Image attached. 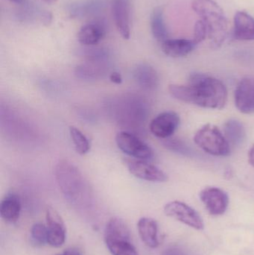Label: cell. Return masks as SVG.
Masks as SVG:
<instances>
[{"label":"cell","instance_id":"1","mask_svg":"<svg viewBox=\"0 0 254 255\" xmlns=\"http://www.w3.org/2000/svg\"><path fill=\"white\" fill-rule=\"evenodd\" d=\"M169 91L176 100L204 109L220 110L228 100V90L223 82L201 73L191 75L189 85H171Z\"/></svg>","mask_w":254,"mask_h":255},{"label":"cell","instance_id":"2","mask_svg":"<svg viewBox=\"0 0 254 255\" xmlns=\"http://www.w3.org/2000/svg\"><path fill=\"white\" fill-rule=\"evenodd\" d=\"M55 173L58 186L70 204L82 206L89 202L91 198L89 184L74 164L61 160L55 166Z\"/></svg>","mask_w":254,"mask_h":255},{"label":"cell","instance_id":"3","mask_svg":"<svg viewBox=\"0 0 254 255\" xmlns=\"http://www.w3.org/2000/svg\"><path fill=\"white\" fill-rule=\"evenodd\" d=\"M192 9L201 16L213 46H222L228 34V22L223 9L213 0H194Z\"/></svg>","mask_w":254,"mask_h":255},{"label":"cell","instance_id":"4","mask_svg":"<svg viewBox=\"0 0 254 255\" xmlns=\"http://www.w3.org/2000/svg\"><path fill=\"white\" fill-rule=\"evenodd\" d=\"M104 242L112 255H139L131 243L129 228L124 220L113 217L104 230Z\"/></svg>","mask_w":254,"mask_h":255},{"label":"cell","instance_id":"5","mask_svg":"<svg viewBox=\"0 0 254 255\" xmlns=\"http://www.w3.org/2000/svg\"><path fill=\"white\" fill-rule=\"evenodd\" d=\"M198 146L211 155L226 157L231 154L230 143L220 129L213 124H207L199 129L194 136Z\"/></svg>","mask_w":254,"mask_h":255},{"label":"cell","instance_id":"6","mask_svg":"<svg viewBox=\"0 0 254 255\" xmlns=\"http://www.w3.org/2000/svg\"><path fill=\"white\" fill-rule=\"evenodd\" d=\"M116 142L119 149L130 157L142 160L153 158L154 151L147 143L141 139L129 133L121 131L116 136Z\"/></svg>","mask_w":254,"mask_h":255},{"label":"cell","instance_id":"7","mask_svg":"<svg viewBox=\"0 0 254 255\" xmlns=\"http://www.w3.org/2000/svg\"><path fill=\"white\" fill-rule=\"evenodd\" d=\"M164 213L167 217H171L192 229H204V222L200 214L183 202L173 201L167 204L164 207Z\"/></svg>","mask_w":254,"mask_h":255},{"label":"cell","instance_id":"8","mask_svg":"<svg viewBox=\"0 0 254 255\" xmlns=\"http://www.w3.org/2000/svg\"><path fill=\"white\" fill-rule=\"evenodd\" d=\"M125 163L128 171L136 178L151 182H165L168 180L164 171L146 160L126 159Z\"/></svg>","mask_w":254,"mask_h":255},{"label":"cell","instance_id":"9","mask_svg":"<svg viewBox=\"0 0 254 255\" xmlns=\"http://www.w3.org/2000/svg\"><path fill=\"white\" fill-rule=\"evenodd\" d=\"M46 227L48 232L47 244L54 248L64 245L67 236L65 224L58 211L48 207L46 212Z\"/></svg>","mask_w":254,"mask_h":255},{"label":"cell","instance_id":"10","mask_svg":"<svg viewBox=\"0 0 254 255\" xmlns=\"http://www.w3.org/2000/svg\"><path fill=\"white\" fill-rule=\"evenodd\" d=\"M200 199L206 209L213 216L225 214L229 205V197L224 190L217 187H207L200 193Z\"/></svg>","mask_w":254,"mask_h":255},{"label":"cell","instance_id":"11","mask_svg":"<svg viewBox=\"0 0 254 255\" xmlns=\"http://www.w3.org/2000/svg\"><path fill=\"white\" fill-rule=\"evenodd\" d=\"M179 115L174 112H166L160 114L151 122L149 128L157 137L167 139L175 132L180 125Z\"/></svg>","mask_w":254,"mask_h":255},{"label":"cell","instance_id":"12","mask_svg":"<svg viewBox=\"0 0 254 255\" xmlns=\"http://www.w3.org/2000/svg\"><path fill=\"white\" fill-rule=\"evenodd\" d=\"M111 9L118 31L128 40L131 37V0H112Z\"/></svg>","mask_w":254,"mask_h":255},{"label":"cell","instance_id":"13","mask_svg":"<svg viewBox=\"0 0 254 255\" xmlns=\"http://www.w3.org/2000/svg\"><path fill=\"white\" fill-rule=\"evenodd\" d=\"M235 105L237 109L246 115L254 114V80L245 78L236 88Z\"/></svg>","mask_w":254,"mask_h":255},{"label":"cell","instance_id":"14","mask_svg":"<svg viewBox=\"0 0 254 255\" xmlns=\"http://www.w3.org/2000/svg\"><path fill=\"white\" fill-rule=\"evenodd\" d=\"M106 26L102 20H95L84 25L78 33V40L85 46L98 44L106 34Z\"/></svg>","mask_w":254,"mask_h":255},{"label":"cell","instance_id":"15","mask_svg":"<svg viewBox=\"0 0 254 255\" xmlns=\"http://www.w3.org/2000/svg\"><path fill=\"white\" fill-rule=\"evenodd\" d=\"M234 37L236 40H254V19L245 11H238L234 16Z\"/></svg>","mask_w":254,"mask_h":255},{"label":"cell","instance_id":"16","mask_svg":"<svg viewBox=\"0 0 254 255\" xmlns=\"http://www.w3.org/2000/svg\"><path fill=\"white\" fill-rule=\"evenodd\" d=\"M137 229L139 235L145 245L152 249L159 247L158 225L155 220L149 217H143L137 223Z\"/></svg>","mask_w":254,"mask_h":255},{"label":"cell","instance_id":"17","mask_svg":"<svg viewBox=\"0 0 254 255\" xmlns=\"http://www.w3.org/2000/svg\"><path fill=\"white\" fill-rule=\"evenodd\" d=\"M196 45L186 39H167L162 42L161 49L167 56L181 58L189 55Z\"/></svg>","mask_w":254,"mask_h":255},{"label":"cell","instance_id":"18","mask_svg":"<svg viewBox=\"0 0 254 255\" xmlns=\"http://www.w3.org/2000/svg\"><path fill=\"white\" fill-rule=\"evenodd\" d=\"M104 7L103 0H85L75 1L68 6V12L73 18H82L100 12Z\"/></svg>","mask_w":254,"mask_h":255},{"label":"cell","instance_id":"19","mask_svg":"<svg viewBox=\"0 0 254 255\" xmlns=\"http://www.w3.org/2000/svg\"><path fill=\"white\" fill-rule=\"evenodd\" d=\"M21 202L19 196L14 193H9L0 204V215L7 223L16 222L20 215Z\"/></svg>","mask_w":254,"mask_h":255},{"label":"cell","instance_id":"20","mask_svg":"<svg viewBox=\"0 0 254 255\" xmlns=\"http://www.w3.org/2000/svg\"><path fill=\"white\" fill-rule=\"evenodd\" d=\"M134 77L137 83L144 89H155L159 82L156 70L146 64H139L134 68Z\"/></svg>","mask_w":254,"mask_h":255},{"label":"cell","instance_id":"21","mask_svg":"<svg viewBox=\"0 0 254 255\" xmlns=\"http://www.w3.org/2000/svg\"><path fill=\"white\" fill-rule=\"evenodd\" d=\"M224 135L229 143L235 146L240 145L246 139V128L240 121L230 120L224 125Z\"/></svg>","mask_w":254,"mask_h":255},{"label":"cell","instance_id":"22","mask_svg":"<svg viewBox=\"0 0 254 255\" xmlns=\"http://www.w3.org/2000/svg\"><path fill=\"white\" fill-rule=\"evenodd\" d=\"M151 29L154 37L160 41L168 39L169 32L164 19V10L162 7L154 9L151 15Z\"/></svg>","mask_w":254,"mask_h":255},{"label":"cell","instance_id":"23","mask_svg":"<svg viewBox=\"0 0 254 255\" xmlns=\"http://www.w3.org/2000/svg\"><path fill=\"white\" fill-rule=\"evenodd\" d=\"M70 133L76 151L81 155L86 154L90 150V144L86 136L75 127H70Z\"/></svg>","mask_w":254,"mask_h":255},{"label":"cell","instance_id":"24","mask_svg":"<svg viewBox=\"0 0 254 255\" xmlns=\"http://www.w3.org/2000/svg\"><path fill=\"white\" fill-rule=\"evenodd\" d=\"M163 144L167 149L180 154H183V155L192 156V153H193L192 149L180 139L167 138L163 142Z\"/></svg>","mask_w":254,"mask_h":255},{"label":"cell","instance_id":"25","mask_svg":"<svg viewBox=\"0 0 254 255\" xmlns=\"http://www.w3.org/2000/svg\"><path fill=\"white\" fill-rule=\"evenodd\" d=\"M31 238L36 245L48 244L47 227L42 223H35L31 229Z\"/></svg>","mask_w":254,"mask_h":255},{"label":"cell","instance_id":"26","mask_svg":"<svg viewBox=\"0 0 254 255\" xmlns=\"http://www.w3.org/2000/svg\"><path fill=\"white\" fill-rule=\"evenodd\" d=\"M207 36H208V31H207L205 23L201 19L197 21L195 28H194V36L192 41L195 45H197L198 43L204 41Z\"/></svg>","mask_w":254,"mask_h":255},{"label":"cell","instance_id":"27","mask_svg":"<svg viewBox=\"0 0 254 255\" xmlns=\"http://www.w3.org/2000/svg\"><path fill=\"white\" fill-rule=\"evenodd\" d=\"M40 20L44 25H49L52 22V13L48 11H44L41 13L40 16Z\"/></svg>","mask_w":254,"mask_h":255},{"label":"cell","instance_id":"28","mask_svg":"<svg viewBox=\"0 0 254 255\" xmlns=\"http://www.w3.org/2000/svg\"><path fill=\"white\" fill-rule=\"evenodd\" d=\"M110 79L113 83L116 84V85H121L122 82V76L118 72L112 73L110 76Z\"/></svg>","mask_w":254,"mask_h":255},{"label":"cell","instance_id":"29","mask_svg":"<svg viewBox=\"0 0 254 255\" xmlns=\"http://www.w3.org/2000/svg\"><path fill=\"white\" fill-rule=\"evenodd\" d=\"M55 255H82L77 250L75 249H69V250H65L62 253H58Z\"/></svg>","mask_w":254,"mask_h":255},{"label":"cell","instance_id":"30","mask_svg":"<svg viewBox=\"0 0 254 255\" xmlns=\"http://www.w3.org/2000/svg\"><path fill=\"white\" fill-rule=\"evenodd\" d=\"M249 161L250 164L254 167V145H252L249 153Z\"/></svg>","mask_w":254,"mask_h":255},{"label":"cell","instance_id":"31","mask_svg":"<svg viewBox=\"0 0 254 255\" xmlns=\"http://www.w3.org/2000/svg\"><path fill=\"white\" fill-rule=\"evenodd\" d=\"M163 255H183V254L177 250H168Z\"/></svg>","mask_w":254,"mask_h":255},{"label":"cell","instance_id":"32","mask_svg":"<svg viewBox=\"0 0 254 255\" xmlns=\"http://www.w3.org/2000/svg\"><path fill=\"white\" fill-rule=\"evenodd\" d=\"M8 1H11V2L16 3V4H23L25 0H8Z\"/></svg>","mask_w":254,"mask_h":255},{"label":"cell","instance_id":"33","mask_svg":"<svg viewBox=\"0 0 254 255\" xmlns=\"http://www.w3.org/2000/svg\"><path fill=\"white\" fill-rule=\"evenodd\" d=\"M43 1H46L47 3H53L56 1L57 0H43Z\"/></svg>","mask_w":254,"mask_h":255}]
</instances>
